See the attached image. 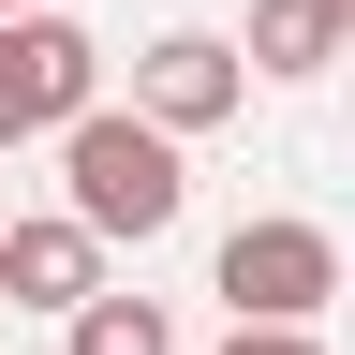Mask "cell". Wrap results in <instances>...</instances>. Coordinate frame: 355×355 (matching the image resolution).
<instances>
[{
  "label": "cell",
  "mask_w": 355,
  "mask_h": 355,
  "mask_svg": "<svg viewBox=\"0 0 355 355\" xmlns=\"http://www.w3.org/2000/svg\"><path fill=\"white\" fill-rule=\"evenodd\" d=\"M0 296H15V311H60V326H74V311L104 296V237H89L74 207H15V222H0Z\"/></svg>",
  "instance_id": "obj_5"
},
{
  "label": "cell",
  "mask_w": 355,
  "mask_h": 355,
  "mask_svg": "<svg viewBox=\"0 0 355 355\" xmlns=\"http://www.w3.org/2000/svg\"><path fill=\"white\" fill-rule=\"evenodd\" d=\"M0 15H44V0H0Z\"/></svg>",
  "instance_id": "obj_9"
},
{
  "label": "cell",
  "mask_w": 355,
  "mask_h": 355,
  "mask_svg": "<svg viewBox=\"0 0 355 355\" xmlns=\"http://www.w3.org/2000/svg\"><path fill=\"white\" fill-rule=\"evenodd\" d=\"M0 222H15V193H0Z\"/></svg>",
  "instance_id": "obj_10"
},
{
  "label": "cell",
  "mask_w": 355,
  "mask_h": 355,
  "mask_svg": "<svg viewBox=\"0 0 355 355\" xmlns=\"http://www.w3.org/2000/svg\"><path fill=\"white\" fill-rule=\"evenodd\" d=\"M178 148H193V133H163L148 104H89L74 133H60V207L89 222V237H133V252H148L163 237V222L178 207H193V178H178Z\"/></svg>",
  "instance_id": "obj_1"
},
{
  "label": "cell",
  "mask_w": 355,
  "mask_h": 355,
  "mask_svg": "<svg viewBox=\"0 0 355 355\" xmlns=\"http://www.w3.org/2000/svg\"><path fill=\"white\" fill-rule=\"evenodd\" d=\"M340 296V237L326 222H237L222 237V311L237 326H311Z\"/></svg>",
  "instance_id": "obj_2"
},
{
  "label": "cell",
  "mask_w": 355,
  "mask_h": 355,
  "mask_svg": "<svg viewBox=\"0 0 355 355\" xmlns=\"http://www.w3.org/2000/svg\"><path fill=\"white\" fill-rule=\"evenodd\" d=\"M222 355H326V340H311V326H237Z\"/></svg>",
  "instance_id": "obj_8"
},
{
  "label": "cell",
  "mask_w": 355,
  "mask_h": 355,
  "mask_svg": "<svg viewBox=\"0 0 355 355\" xmlns=\"http://www.w3.org/2000/svg\"><path fill=\"white\" fill-rule=\"evenodd\" d=\"M89 89H104V44L74 15H0V148L15 133H74Z\"/></svg>",
  "instance_id": "obj_3"
},
{
  "label": "cell",
  "mask_w": 355,
  "mask_h": 355,
  "mask_svg": "<svg viewBox=\"0 0 355 355\" xmlns=\"http://www.w3.org/2000/svg\"><path fill=\"white\" fill-rule=\"evenodd\" d=\"M133 104H148L163 133H222L252 104V44H222V30H163L148 60H133Z\"/></svg>",
  "instance_id": "obj_4"
},
{
  "label": "cell",
  "mask_w": 355,
  "mask_h": 355,
  "mask_svg": "<svg viewBox=\"0 0 355 355\" xmlns=\"http://www.w3.org/2000/svg\"><path fill=\"white\" fill-rule=\"evenodd\" d=\"M355 60V0H252V74H326Z\"/></svg>",
  "instance_id": "obj_6"
},
{
  "label": "cell",
  "mask_w": 355,
  "mask_h": 355,
  "mask_svg": "<svg viewBox=\"0 0 355 355\" xmlns=\"http://www.w3.org/2000/svg\"><path fill=\"white\" fill-rule=\"evenodd\" d=\"M74 355H178V326H163V296H119L104 282V296L74 311Z\"/></svg>",
  "instance_id": "obj_7"
}]
</instances>
